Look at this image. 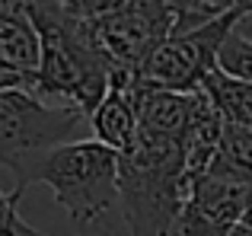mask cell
Returning a JSON list of instances; mask_svg holds the SVG:
<instances>
[{
  "label": "cell",
  "instance_id": "cell-5",
  "mask_svg": "<svg viewBox=\"0 0 252 236\" xmlns=\"http://www.w3.org/2000/svg\"><path fill=\"white\" fill-rule=\"evenodd\" d=\"M176 10L166 0H128L118 10L90 19L99 48L125 74H134L176 32Z\"/></svg>",
  "mask_w": 252,
  "mask_h": 236
},
{
  "label": "cell",
  "instance_id": "cell-15",
  "mask_svg": "<svg viewBox=\"0 0 252 236\" xmlns=\"http://www.w3.org/2000/svg\"><path fill=\"white\" fill-rule=\"evenodd\" d=\"M16 87H32V80L0 64V93H3V89H16ZM32 89H35V87H32Z\"/></svg>",
  "mask_w": 252,
  "mask_h": 236
},
{
  "label": "cell",
  "instance_id": "cell-9",
  "mask_svg": "<svg viewBox=\"0 0 252 236\" xmlns=\"http://www.w3.org/2000/svg\"><path fill=\"white\" fill-rule=\"evenodd\" d=\"M204 93L214 99V106L220 109V115L230 124H240V128L252 131V83H243L217 67L204 80Z\"/></svg>",
  "mask_w": 252,
  "mask_h": 236
},
{
  "label": "cell",
  "instance_id": "cell-17",
  "mask_svg": "<svg viewBox=\"0 0 252 236\" xmlns=\"http://www.w3.org/2000/svg\"><path fill=\"white\" fill-rule=\"evenodd\" d=\"M230 236H252V227H249V224H240V227H236V230L230 233Z\"/></svg>",
  "mask_w": 252,
  "mask_h": 236
},
{
  "label": "cell",
  "instance_id": "cell-2",
  "mask_svg": "<svg viewBox=\"0 0 252 236\" xmlns=\"http://www.w3.org/2000/svg\"><path fill=\"white\" fill-rule=\"evenodd\" d=\"M118 169L122 153L90 137L32 153L10 173L16 176V195H26L29 185H48L74 224H96L118 201Z\"/></svg>",
  "mask_w": 252,
  "mask_h": 236
},
{
  "label": "cell",
  "instance_id": "cell-10",
  "mask_svg": "<svg viewBox=\"0 0 252 236\" xmlns=\"http://www.w3.org/2000/svg\"><path fill=\"white\" fill-rule=\"evenodd\" d=\"M208 176L230 179V182H240V185L252 188V131L227 121L220 150H217V160H214V166H211Z\"/></svg>",
  "mask_w": 252,
  "mask_h": 236
},
{
  "label": "cell",
  "instance_id": "cell-1",
  "mask_svg": "<svg viewBox=\"0 0 252 236\" xmlns=\"http://www.w3.org/2000/svg\"><path fill=\"white\" fill-rule=\"evenodd\" d=\"M29 19L42 42L35 89L55 102L80 109L90 118L109 96L112 77L125 70H118L99 48L90 19L74 16L64 0H32Z\"/></svg>",
  "mask_w": 252,
  "mask_h": 236
},
{
  "label": "cell",
  "instance_id": "cell-18",
  "mask_svg": "<svg viewBox=\"0 0 252 236\" xmlns=\"http://www.w3.org/2000/svg\"><path fill=\"white\" fill-rule=\"evenodd\" d=\"M243 224H249V227H252V198H249V207H246V220H243Z\"/></svg>",
  "mask_w": 252,
  "mask_h": 236
},
{
  "label": "cell",
  "instance_id": "cell-4",
  "mask_svg": "<svg viewBox=\"0 0 252 236\" xmlns=\"http://www.w3.org/2000/svg\"><path fill=\"white\" fill-rule=\"evenodd\" d=\"M83 112L67 102H55L32 87L0 93V163L13 169L32 153L51 150L74 137Z\"/></svg>",
  "mask_w": 252,
  "mask_h": 236
},
{
  "label": "cell",
  "instance_id": "cell-3",
  "mask_svg": "<svg viewBox=\"0 0 252 236\" xmlns=\"http://www.w3.org/2000/svg\"><path fill=\"white\" fill-rule=\"evenodd\" d=\"M189 192L185 141L137 131L118 169V201L131 236H172Z\"/></svg>",
  "mask_w": 252,
  "mask_h": 236
},
{
  "label": "cell",
  "instance_id": "cell-12",
  "mask_svg": "<svg viewBox=\"0 0 252 236\" xmlns=\"http://www.w3.org/2000/svg\"><path fill=\"white\" fill-rule=\"evenodd\" d=\"M217 67H220L223 74L243 80V83H252V42L243 38L240 32H233V35L227 38V45H223V51H220V64H217Z\"/></svg>",
  "mask_w": 252,
  "mask_h": 236
},
{
  "label": "cell",
  "instance_id": "cell-7",
  "mask_svg": "<svg viewBox=\"0 0 252 236\" xmlns=\"http://www.w3.org/2000/svg\"><path fill=\"white\" fill-rule=\"evenodd\" d=\"M86 121H90L96 141L105 144V147L118 150V153H128L134 147L141 121H137V106H134V96H131V74L112 77L109 96L99 102V109Z\"/></svg>",
  "mask_w": 252,
  "mask_h": 236
},
{
  "label": "cell",
  "instance_id": "cell-6",
  "mask_svg": "<svg viewBox=\"0 0 252 236\" xmlns=\"http://www.w3.org/2000/svg\"><path fill=\"white\" fill-rule=\"evenodd\" d=\"M252 188L230 179L204 176L182 205L172 236H230L246 220Z\"/></svg>",
  "mask_w": 252,
  "mask_h": 236
},
{
  "label": "cell",
  "instance_id": "cell-11",
  "mask_svg": "<svg viewBox=\"0 0 252 236\" xmlns=\"http://www.w3.org/2000/svg\"><path fill=\"white\" fill-rule=\"evenodd\" d=\"M166 3L176 10V16H179L172 35L189 32V29H195V26H204L214 16H220V13H227V10L236 6V3H223V0H166Z\"/></svg>",
  "mask_w": 252,
  "mask_h": 236
},
{
  "label": "cell",
  "instance_id": "cell-14",
  "mask_svg": "<svg viewBox=\"0 0 252 236\" xmlns=\"http://www.w3.org/2000/svg\"><path fill=\"white\" fill-rule=\"evenodd\" d=\"M64 3L80 19H99V16H105V13L118 10L122 3H128V0H64Z\"/></svg>",
  "mask_w": 252,
  "mask_h": 236
},
{
  "label": "cell",
  "instance_id": "cell-8",
  "mask_svg": "<svg viewBox=\"0 0 252 236\" xmlns=\"http://www.w3.org/2000/svg\"><path fill=\"white\" fill-rule=\"evenodd\" d=\"M38 61H42V42L29 19V10L0 6V64L29 77L35 87Z\"/></svg>",
  "mask_w": 252,
  "mask_h": 236
},
{
  "label": "cell",
  "instance_id": "cell-16",
  "mask_svg": "<svg viewBox=\"0 0 252 236\" xmlns=\"http://www.w3.org/2000/svg\"><path fill=\"white\" fill-rule=\"evenodd\" d=\"M236 32H240L243 38H249V42H252V10H249L246 16L240 19V26H236Z\"/></svg>",
  "mask_w": 252,
  "mask_h": 236
},
{
  "label": "cell",
  "instance_id": "cell-13",
  "mask_svg": "<svg viewBox=\"0 0 252 236\" xmlns=\"http://www.w3.org/2000/svg\"><path fill=\"white\" fill-rule=\"evenodd\" d=\"M19 201L23 195L0 188V236H42L35 227H29L19 217Z\"/></svg>",
  "mask_w": 252,
  "mask_h": 236
}]
</instances>
